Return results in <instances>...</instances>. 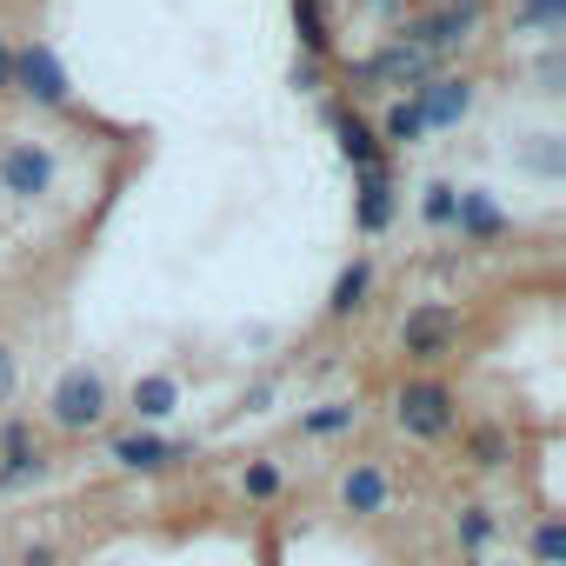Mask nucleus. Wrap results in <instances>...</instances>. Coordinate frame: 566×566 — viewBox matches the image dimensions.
<instances>
[{"mask_svg":"<svg viewBox=\"0 0 566 566\" xmlns=\"http://www.w3.org/2000/svg\"><path fill=\"white\" fill-rule=\"evenodd\" d=\"M394 427H400L407 440H453V427H460V394H453V380H447L440 367L407 374V380L394 387Z\"/></svg>","mask_w":566,"mask_h":566,"instance_id":"f257e3e1","label":"nucleus"},{"mask_svg":"<svg viewBox=\"0 0 566 566\" xmlns=\"http://www.w3.org/2000/svg\"><path fill=\"white\" fill-rule=\"evenodd\" d=\"M394 340H400V354L413 367H447L460 354V340H467V314L447 307V301H420V307H407V321H400Z\"/></svg>","mask_w":566,"mask_h":566,"instance_id":"f03ea898","label":"nucleus"},{"mask_svg":"<svg viewBox=\"0 0 566 566\" xmlns=\"http://www.w3.org/2000/svg\"><path fill=\"white\" fill-rule=\"evenodd\" d=\"M347 74V87H400V94H413L427 74H440V61L427 54V48H413V41H380L374 54H360V61H347L340 67Z\"/></svg>","mask_w":566,"mask_h":566,"instance_id":"7ed1b4c3","label":"nucleus"},{"mask_svg":"<svg viewBox=\"0 0 566 566\" xmlns=\"http://www.w3.org/2000/svg\"><path fill=\"white\" fill-rule=\"evenodd\" d=\"M107 407H114V394H107V380L94 367H67L54 380V394H48V420L61 433H94L107 420Z\"/></svg>","mask_w":566,"mask_h":566,"instance_id":"20e7f679","label":"nucleus"},{"mask_svg":"<svg viewBox=\"0 0 566 566\" xmlns=\"http://www.w3.org/2000/svg\"><path fill=\"white\" fill-rule=\"evenodd\" d=\"M14 94L61 114V107H74V74L61 67V54L48 41H28V48H14Z\"/></svg>","mask_w":566,"mask_h":566,"instance_id":"39448f33","label":"nucleus"},{"mask_svg":"<svg viewBox=\"0 0 566 566\" xmlns=\"http://www.w3.org/2000/svg\"><path fill=\"white\" fill-rule=\"evenodd\" d=\"M107 460H114L120 473H167V467L193 460V440H167V433H154V427H127V433H114Z\"/></svg>","mask_w":566,"mask_h":566,"instance_id":"423d86ee","label":"nucleus"},{"mask_svg":"<svg viewBox=\"0 0 566 566\" xmlns=\"http://www.w3.org/2000/svg\"><path fill=\"white\" fill-rule=\"evenodd\" d=\"M54 174H61V160H54V147H41V140L0 147V187H8L14 200H41V193H54Z\"/></svg>","mask_w":566,"mask_h":566,"instance_id":"0eeeda50","label":"nucleus"},{"mask_svg":"<svg viewBox=\"0 0 566 566\" xmlns=\"http://www.w3.org/2000/svg\"><path fill=\"white\" fill-rule=\"evenodd\" d=\"M413 101H420V114H427V134H447V127H460V120L473 114L480 87H473L467 74H427V81L413 87Z\"/></svg>","mask_w":566,"mask_h":566,"instance_id":"6e6552de","label":"nucleus"},{"mask_svg":"<svg viewBox=\"0 0 566 566\" xmlns=\"http://www.w3.org/2000/svg\"><path fill=\"white\" fill-rule=\"evenodd\" d=\"M400 41H413V48H427L433 61H447V54H460V48L473 41V28L447 8V0H433V8H420V14H400Z\"/></svg>","mask_w":566,"mask_h":566,"instance_id":"1a4fd4ad","label":"nucleus"},{"mask_svg":"<svg viewBox=\"0 0 566 566\" xmlns=\"http://www.w3.org/2000/svg\"><path fill=\"white\" fill-rule=\"evenodd\" d=\"M354 180H360V207H354V220H360V233H387V227H394V213H400V187H394V160H374V167H354Z\"/></svg>","mask_w":566,"mask_h":566,"instance_id":"9d476101","label":"nucleus"},{"mask_svg":"<svg viewBox=\"0 0 566 566\" xmlns=\"http://www.w3.org/2000/svg\"><path fill=\"white\" fill-rule=\"evenodd\" d=\"M387 500H394V473H387L380 460H354V467L340 473V513H354V520H380Z\"/></svg>","mask_w":566,"mask_h":566,"instance_id":"9b49d317","label":"nucleus"},{"mask_svg":"<svg viewBox=\"0 0 566 566\" xmlns=\"http://www.w3.org/2000/svg\"><path fill=\"white\" fill-rule=\"evenodd\" d=\"M327 127H334V140H340L347 167H374V160H387V147H380V134H374V120H367L360 107L327 101Z\"/></svg>","mask_w":566,"mask_h":566,"instance_id":"f8f14e48","label":"nucleus"},{"mask_svg":"<svg viewBox=\"0 0 566 566\" xmlns=\"http://www.w3.org/2000/svg\"><path fill=\"white\" fill-rule=\"evenodd\" d=\"M460 433V460L473 467V473H506L513 467V433L500 427V420H467V427H453Z\"/></svg>","mask_w":566,"mask_h":566,"instance_id":"ddd939ff","label":"nucleus"},{"mask_svg":"<svg viewBox=\"0 0 566 566\" xmlns=\"http://www.w3.org/2000/svg\"><path fill=\"white\" fill-rule=\"evenodd\" d=\"M367 294H374V260L360 253V260H347V266H340V280H334V294H327V321H354V314L367 307Z\"/></svg>","mask_w":566,"mask_h":566,"instance_id":"4468645a","label":"nucleus"},{"mask_svg":"<svg viewBox=\"0 0 566 566\" xmlns=\"http://www.w3.org/2000/svg\"><path fill=\"white\" fill-rule=\"evenodd\" d=\"M453 227H460V240H500V233H506V213L493 207V193L467 187V193L453 200Z\"/></svg>","mask_w":566,"mask_h":566,"instance_id":"2eb2a0df","label":"nucleus"},{"mask_svg":"<svg viewBox=\"0 0 566 566\" xmlns=\"http://www.w3.org/2000/svg\"><path fill=\"white\" fill-rule=\"evenodd\" d=\"M374 134H380V147H387V154H394V147H420V140H427V114H420V101H413V94H400V101L380 114V127H374Z\"/></svg>","mask_w":566,"mask_h":566,"instance_id":"dca6fc26","label":"nucleus"},{"mask_svg":"<svg viewBox=\"0 0 566 566\" xmlns=\"http://www.w3.org/2000/svg\"><path fill=\"white\" fill-rule=\"evenodd\" d=\"M280 493H287V467H280V460L260 453V460L240 467V500H247V506H273Z\"/></svg>","mask_w":566,"mask_h":566,"instance_id":"f3484780","label":"nucleus"},{"mask_svg":"<svg viewBox=\"0 0 566 566\" xmlns=\"http://www.w3.org/2000/svg\"><path fill=\"white\" fill-rule=\"evenodd\" d=\"M174 407H180V380L174 374H140L134 380V413L140 420H167Z\"/></svg>","mask_w":566,"mask_h":566,"instance_id":"a211bd4d","label":"nucleus"},{"mask_svg":"<svg viewBox=\"0 0 566 566\" xmlns=\"http://www.w3.org/2000/svg\"><path fill=\"white\" fill-rule=\"evenodd\" d=\"M354 420H360L354 400H321L314 413H301V433L307 440H340V433H354Z\"/></svg>","mask_w":566,"mask_h":566,"instance_id":"6ab92c4d","label":"nucleus"},{"mask_svg":"<svg viewBox=\"0 0 566 566\" xmlns=\"http://www.w3.org/2000/svg\"><path fill=\"white\" fill-rule=\"evenodd\" d=\"M294 28H301V54H334V28H327V8L321 0H294Z\"/></svg>","mask_w":566,"mask_h":566,"instance_id":"aec40b11","label":"nucleus"},{"mask_svg":"<svg viewBox=\"0 0 566 566\" xmlns=\"http://www.w3.org/2000/svg\"><path fill=\"white\" fill-rule=\"evenodd\" d=\"M34 453H41V427L28 413L0 420V460H34Z\"/></svg>","mask_w":566,"mask_h":566,"instance_id":"412c9836","label":"nucleus"},{"mask_svg":"<svg viewBox=\"0 0 566 566\" xmlns=\"http://www.w3.org/2000/svg\"><path fill=\"white\" fill-rule=\"evenodd\" d=\"M526 546H533V566H566V520H559V513H546V520L533 526V539H526Z\"/></svg>","mask_w":566,"mask_h":566,"instance_id":"4be33fe9","label":"nucleus"},{"mask_svg":"<svg viewBox=\"0 0 566 566\" xmlns=\"http://www.w3.org/2000/svg\"><path fill=\"white\" fill-rule=\"evenodd\" d=\"M453 539H460L467 553H486V539H493V513H486L480 500L460 506V513H453Z\"/></svg>","mask_w":566,"mask_h":566,"instance_id":"5701e85b","label":"nucleus"},{"mask_svg":"<svg viewBox=\"0 0 566 566\" xmlns=\"http://www.w3.org/2000/svg\"><path fill=\"white\" fill-rule=\"evenodd\" d=\"M453 200H460V187H453V180H433V187H420V220L447 233V227H453Z\"/></svg>","mask_w":566,"mask_h":566,"instance_id":"b1692460","label":"nucleus"},{"mask_svg":"<svg viewBox=\"0 0 566 566\" xmlns=\"http://www.w3.org/2000/svg\"><path fill=\"white\" fill-rule=\"evenodd\" d=\"M48 473V460L34 453V460H0V493H14V486H34Z\"/></svg>","mask_w":566,"mask_h":566,"instance_id":"393cba45","label":"nucleus"},{"mask_svg":"<svg viewBox=\"0 0 566 566\" xmlns=\"http://www.w3.org/2000/svg\"><path fill=\"white\" fill-rule=\"evenodd\" d=\"M294 87H301V94H321V87H327V61H321V54H301V61H294Z\"/></svg>","mask_w":566,"mask_h":566,"instance_id":"a878e982","label":"nucleus"},{"mask_svg":"<svg viewBox=\"0 0 566 566\" xmlns=\"http://www.w3.org/2000/svg\"><path fill=\"white\" fill-rule=\"evenodd\" d=\"M21 394V354L8 347V340H0V407H8Z\"/></svg>","mask_w":566,"mask_h":566,"instance_id":"bb28decb","label":"nucleus"},{"mask_svg":"<svg viewBox=\"0 0 566 566\" xmlns=\"http://www.w3.org/2000/svg\"><path fill=\"white\" fill-rule=\"evenodd\" d=\"M559 81H566V54L546 48V54H539V94H559Z\"/></svg>","mask_w":566,"mask_h":566,"instance_id":"cd10ccee","label":"nucleus"},{"mask_svg":"<svg viewBox=\"0 0 566 566\" xmlns=\"http://www.w3.org/2000/svg\"><path fill=\"white\" fill-rule=\"evenodd\" d=\"M0 101H14V41L0 34Z\"/></svg>","mask_w":566,"mask_h":566,"instance_id":"c85d7f7f","label":"nucleus"},{"mask_svg":"<svg viewBox=\"0 0 566 566\" xmlns=\"http://www.w3.org/2000/svg\"><path fill=\"white\" fill-rule=\"evenodd\" d=\"M54 559H61V553H54V546H48V539H34V546H28V553H21V566H54Z\"/></svg>","mask_w":566,"mask_h":566,"instance_id":"c756f323","label":"nucleus"},{"mask_svg":"<svg viewBox=\"0 0 566 566\" xmlns=\"http://www.w3.org/2000/svg\"><path fill=\"white\" fill-rule=\"evenodd\" d=\"M360 8H374V14H400V0H360Z\"/></svg>","mask_w":566,"mask_h":566,"instance_id":"7c9ffc66","label":"nucleus"},{"mask_svg":"<svg viewBox=\"0 0 566 566\" xmlns=\"http://www.w3.org/2000/svg\"><path fill=\"white\" fill-rule=\"evenodd\" d=\"M0 566H8V553H0Z\"/></svg>","mask_w":566,"mask_h":566,"instance_id":"2f4dec72","label":"nucleus"}]
</instances>
